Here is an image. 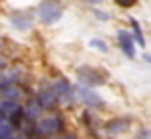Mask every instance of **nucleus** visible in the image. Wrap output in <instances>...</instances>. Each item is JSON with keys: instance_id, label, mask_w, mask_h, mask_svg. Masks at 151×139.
<instances>
[{"instance_id": "1", "label": "nucleus", "mask_w": 151, "mask_h": 139, "mask_svg": "<svg viewBox=\"0 0 151 139\" xmlns=\"http://www.w3.org/2000/svg\"><path fill=\"white\" fill-rule=\"evenodd\" d=\"M64 8L58 0H43L39 6H37V16L45 25H52L58 19L62 18Z\"/></svg>"}, {"instance_id": "2", "label": "nucleus", "mask_w": 151, "mask_h": 139, "mask_svg": "<svg viewBox=\"0 0 151 139\" xmlns=\"http://www.w3.org/2000/svg\"><path fill=\"white\" fill-rule=\"evenodd\" d=\"M76 73H78V77L83 81L85 85H89V87L107 83V73L103 72V70H97V68L81 66V68H78V70H76Z\"/></svg>"}, {"instance_id": "3", "label": "nucleus", "mask_w": 151, "mask_h": 139, "mask_svg": "<svg viewBox=\"0 0 151 139\" xmlns=\"http://www.w3.org/2000/svg\"><path fill=\"white\" fill-rule=\"evenodd\" d=\"M35 130H37V133H39L41 137L56 135V133H60V130H62V120H60L58 116H47L35 126Z\"/></svg>"}, {"instance_id": "4", "label": "nucleus", "mask_w": 151, "mask_h": 139, "mask_svg": "<svg viewBox=\"0 0 151 139\" xmlns=\"http://www.w3.org/2000/svg\"><path fill=\"white\" fill-rule=\"evenodd\" d=\"M76 95L80 97V101L85 104V106H91V108H101L103 106V99L97 93H93L91 89L80 87V89H76Z\"/></svg>"}, {"instance_id": "5", "label": "nucleus", "mask_w": 151, "mask_h": 139, "mask_svg": "<svg viewBox=\"0 0 151 139\" xmlns=\"http://www.w3.org/2000/svg\"><path fill=\"white\" fill-rule=\"evenodd\" d=\"M118 45H120V50L128 56V58H134L136 56V48H134V39L128 31H118Z\"/></svg>"}, {"instance_id": "6", "label": "nucleus", "mask_w": 151, "mask_h": 139, "mask_svg": "<svg viewBox=\"0 0 151 139\" xmlns=\"http://www.w3.org/2000/svg\"><path fill=\"white\" fill-rule=\"evenodd\" d=\"M37 103H39L41 108H54L58 103H60V99L56 97V93H54L52 89H45V91H41V93H39Z\"/></svg>"}, {"instance_id": "7", "label": "nucleus", "mask_w": 151, "mask_h": 139, "mask_svg": "<svg viewBox=\"0 0 151 139\" xmlns=\"http://www.w3.org/2000/svg\"><path fill=\"white\" fill-rule=\"evenodd\" d=\"M52 91L56 93V97L60 101H66V99H70V95H72V87L68 85L64 79H60V81H56L52 85Z\"/></svg>"}, {"instance_id": "8", "label": "nucleus", "mask_w": 151, "mask_h": 139, "mask_svg": "<svg viewBox=\"0 0 151 139\" xmlns=\"http://www.w3.org/2000/svg\"><path fill=\"white\" fill-rule=\"evenodd\" d=\"M12 23L16 27H18V29H27V27L31 25V18H29V16H27V14H12Z\"/></svg>"}, {"instance_id": "9", "label": "nucleus", "mask_w": 151, "mask_h": 139, "mask_svg": "<svg viewBox=\"0 0 151 139\" xmlns=\"http://www.w3.org/2000/svg\"><path fill=\"white\" fill-rule=\"evenodd\" d=\"M107 130L112 131V133H116V131H124L128 130V120H112L107 124Z\"/></svg>"}, {"instance_id": "10", "label": "nucleus", "mask_w": 151, "mask_h": 139, "mask_svg": "<svg viewBox=\"0 0 151 139\" xmlns=\"http://www.w3.org/2000/svg\"><path fill=\"white\" fill-rule=\"evenodd\" d=\"M12 135V124L4 116H0V139H8Z\"/></svg>"}, {"instance_id": "11", "label": "nucleus", "mask_w": 151, "mask_h": 139, "mask_svg": "<svg viewBox=\"0 0 151 139\" xmlns=\"http://www.w3.org/2000/svg\"><path fill=\"white\" fill-rule=\"evenodd\" d=\"M130 25H132V31H134V37L138 39L139 46H145V39H143V33H142V25H139L136 19H130Z\"/></svg>"}, {"instance_id": "12", "label": "nucleus", "mask_w": 151, "mask_h": 139, "mask_svg": "<svg viewBox=\"0 0 151 139\" xmlns=\"http://www.w3.org/2000/svg\"><path fill=\"white\" fill-rule=\"evenodd\" d=\"M89 46H93V48H97L99 52H109V46H107V43H105V41H101V39H91V41H89Z\"/></svg>"}, {"instance_id": "13", "label": "nucleus", "mask_w": 151, "mask_h": 139, "mask_svg": "<svg viewBox=\"0 0 151 139\" xmlns=\"http://www.w3.org/2000/svg\"><path fill=\"white\" fill-rule=\"evenodd\" d=\"M118 6H122V8H132L134 4H136V0H114Z\"/></svg>"}, {"instance_id": "14", "label": "nucleus", "mask_w": 151, "mask_h": 139, "mask_svg": "<svg viewBox=\"0 0 151 139\" xmlns=\"http://www.w3.org/2000/svg\"><path fill=\"white\" fill-rule=\"evenodd\" d=\"M138 139H151V130H143L142 133L138 135Z\"/></svg>"}, {"instance_id": "15", "label": "nucleus", "mask_w": 151, "mask_h": 139, "mask_svg": "<svg viewBox=\"0 0 151 139\" xmlns=\"http://www.w3.org/2000/svg\"><path fill=\"white\" fill-rule=\"evenodd\" d=\"M95 14H97L99 19H109V14H103V12H95Z\"/></svg>"}, {"instance_id": "16", "label": "nucleus", "mask_w": 151, "mask_h": 139, "mask_svg": "<svg viewBox=\"0 0 151 139\" xmlns=\"http://www.w3.org/2000/svg\"><path fill=\"white\" fill-rule=\"evenodd\" d=\"M85 2H93V4H99V2H103V0H85Z\"/></svg>"}, {"instance_id": "17", "label": "nucleus", "mask_w": 151, "mask_h": 139, "mask_svg": "<svg viewBox=\"0 0 151 139\" xmlns=\"http://www.w3.org/2000/svg\"><path fill=\"white\" fill-rule=\"evenodd\" d=\"M143 58H145V60H147V62H149V64H151V56H149V54H145V56H143Z\"/></svg>"}, {"instance_id": "18", "label": "nucleus", "mask_w": 151, "mask_h": 139, "mask_svg": "<svg viewBox=\"0 0 151 139\" xmlns=\"http://www.w3.org/2000/svg\"><path fill=\"white\" fill-rule=\"evenodd\" d=\"M66 139H72V137H66Z\"/></svg>"}]
</instances>
